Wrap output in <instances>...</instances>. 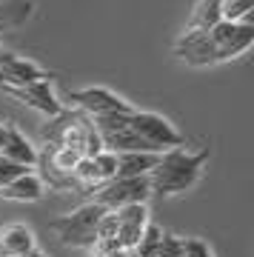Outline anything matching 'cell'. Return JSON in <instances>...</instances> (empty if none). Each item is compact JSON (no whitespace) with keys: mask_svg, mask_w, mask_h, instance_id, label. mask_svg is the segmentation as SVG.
Here are the masks:
<instances>
[{"mask_svg":"<svg viewBox=\"0 0 254 257\" xmlns=\"http://www.w3.org/2000/svg\"><path fill=\"white\" fill-rule=\"evenodd\" d=\"M183 257H214L211 246L200 237H183Z\"/></svg>","mask_w":254,"mask_h":257,"instance_id":"44dd1931","label":"cell"},{"mask_svg":"<svg viewBox=\"0 0 254 257\" xmlns=\"http://www.w3.org/2000/svg\"><path fill=\"white\" fill-rule=\"evenodd\" d=\"M174 57L183 60L186 66H197V69L200 66L226 63L211 29H186L174 43Z\"/></svg>","mask_w":254,"mask_h":257,"instance_id":"8992f818","label":"cell"},{"mask_svg":"<svg viewBox=\"0 0 254 257\" xmlns=\"http://www.w3.org/2000/svg\"><path fill=\"white\" fill-rule=\"evenodd\" d=\"M69 100L83 111V114H89V117H103V114H126L132 111L120 94H114L111 89L106 86H86V89H72V92L66 94Z\"/></svg>","mask_w":254,"mask_h":257,"instance_id":"52a82bcc","label":"cell"},{"mask_svg":"<svg viewBox=\"0 0 254 257\" xmlns=\"http://www.w3.org/2000/svg\"><path fill=\"white\" fill-rule=\"evenodd\" d=\"M40 138L49 146H69L77 149L83 157H94L97 152H103L100 135L89 114L83 111H60L57 117H49L46 126L40 128Z\"/></svg>","mask_w":254,"mask_h":257,"instance_id":"7a4b0ae2","label":"cell"},{"mask_svg":"<svg viewBox=\"0 0 254 257\" xmlns=\"http://www.w3.org/2000/svg\"><path fill=\"white\" fill-rule=\"evenodd\" d=\"M23 257H46V254L40 251V248H35V251H29V254H23Z\"/></svg>","mask_w":254,"mask_h":257,"instance_id":"cb8c5ba5","label":"cell"},{"mask_svg":"<svg viewBox=\"0 0 254 257\" xmlns=\"http://www.w3.org/2000/svg\"><path fill=\"white\" fill-rule=\"evenodd\" d=\"M206 163H209V149H200V152L169 149L149 172V192L157 197H174V194L189 192L200 183Z\"/></svg>","mask_w":254,"mask_h":257,"instance_id":"6da1fadb","label":"cell"},{"mask_svg":"<svg viewBox=\"0 0 254 257\" xmlns=\"http://www.w3.org/2000/svg\"><path fill=\"white\" fill-rule=\"evenodd\" d=\"M220 20L254 26V0H220Z\"/></svg>","mask_w":254,"mask_h":257,"instance_id":"e0dca14e","label":"cell"},{"mask_svg":"<svg viewBox=\"0 0 254 257\" xmlns=\"http://www.w3.org/2000/svg\"><path fill=\"white\" fill-rule=\"evenodd\" d=\"M160 240H163V229L157 223H149L143 231V237L137 240V246L132 248V257H157Z\"/></svg>","mask_w":254,"mask_h":257,"instance_id":"d6986e66","label":"cell"},{"mask_svg":"<svg viewBox=\"0 0 254 257\" xmlns=\"http://www.w3.org/2000/svg\"><path fill=\"white\" fill-rule=\"evenodd\" d=\"M152 197L149 192V177H114L109 183H103L94 189L91 203H97L100 209L117 211L123 206H135V203H146Z\"/></svg>","mask_w":254,"mask_h":257,"instance_id":"5b68a950","label":"cell"},{"mask_svg":"<svg viewBox=\"0 0 254 257\" xmlns=\"http://www.w3.org/2000/svg\"><path fill=\"white\" fill-rule=\"evenodd\" d=\"M6 94H12L15 100H20L23 106L35 111H43L49 117H57L63 111V103L57 100L55 89L49 80H37V83H29V86H20V89H3Z\"/></svg>","mask_w":254,"mask_h":257,"instance_id":"30bf717a","label":"cell"},{"mask_svg":"<svg viewBox=\"0 0 254 257\" xmlns=\"http://www.w3.org/2000/svg\"><path fill=\"white\" fill-rule=\"evenodd\" d=\"M43 194H46V183H43V177L35 175V172H26V175L15 177L12 183H6L0 189L3 200H15V203H37Z\"/></svg>","mask_w":254,"mask_h":257,"instance_id":"5bb4252c","label":"cell"},{"mask_svg":"<svg viewBox=\"0 0 254 257\" xmlns=\"http://www.w3.org/2000/svg\"><path fill=\"white\" fill-rule=\"evenodd\" d=\"M157 257H183V237H180V234L163 231V240H160Z\"/></svg>","mask_w":254,"mask_h":257,"instance_id":"ffe728a7","label":"cell"},{"mask_svg":"<svg viewBox=\"0 0 254 257\" xmlns=\"http://www.w3.org/2000/svg\"><path fill=\"white\" fill-rule=\"evenodd\" d=\"M91 257H132V251H126V248H111V251H100V254H91Z\"/></svg>","mask_w":254,"mask_h":257,"instance_id":"603a6c76","label":"cell"},{"mask_svg":"<svg viewBox=\"0 0 254 257\" xmlns=\"http://www.w3.org/2000/svg\"><path fill=\"white\" fill-rule=\"evenodd\" d=\"M157 160H160V155H155V152H123V155H117V175L114 177H149Z\"/></svg>","mask_w":254,"mask_h":257,"instance_id":"9a60e30c","label":"cell"},{"mask_svg":"<svg viewBox=\"0 0 254 257\" xmlns=\"http://www.w3.org/2000/svg\"><path fill=\"white\" fill-rule=\"evenodd\" d=\"M106 214V209H100L97 203H83L69 214H60L55 220H49V229L57 237L60 246L69 248H91L94 237H97V223Z\"/></svg>","mask_w":254,"mask_h":257,"instance_id":"3957f363","label":"cell"},{"mask_svg":"<svg viewBox=\"0 0 254 257\" xmlns=\"http://www.w3.org/2000/svg\"><path fill=\"white\" fill-rule=\"evenodd\" d=\"M211 35L217 40L226 63L240 55H245L254 43V26H248V23H223L220 20L217 26H211Z\"/></svg>","mask_w":254,"mask_h":257,"instance_id":"9c48e42d","label":"cell"},{"mask_svg":"<svg viewBox=\"0 0 254 257\" xmlns=\"http://www.w3.org/2000/svg\"><path fill=\"white\" fill-rule=\"evenodd\" d=\"M37 248L35 231L26 223H9L0 229V257H23Z\"/></svg>","mask_w":254,"mask_h":257,"instance_id":"4fadbf2b","label":"cell"},{"mask_svg":"<svg viewBox=\"0 0 254 257\" xmlns=\"http://www.w3.org/2000/svg\"><path fill=\"white\" fill-rule=\"evenodd\" d=\"M132 128H135L140 140L149 143L152 152L157 155H163L169 149H183L186 146V138H183V132H177L169 117L163 114H157V111H132Z\"/></svg>","mask_w":254,"mask_h":257,"instance_id":"277c9868","label":"cell"},{"mask_svg":"<svg viewBox=\"0 0 254 257\" xmlns=\"http://www.w3.org/2000/svg\"><path fill=\"white\" fill-rule=\"evenodd\" d=\"M91 169H94V189L103 183H109L117 175V155L103 149V152H97V155L91 157Z\"/></svg>","mask_w":254,"mask_h":257,"instance_id":"ac0fdd59","label":"cell"},{"mask_svg":"<svg viewBox=\"0 0 254 257\" xmlns=\"http://www.w3.org/2000/svg\"><path fill=\"white\" fill-rule=\"evenodd\" d=\"M37 80H49V74L35 60L20 57L15 52H0V89H20Z\"/></svg>","mask_w":254,"mask_h":257,"instance_id":"ba28073f","label":"cell"},{"mask_svg":"<svg viewBox=\"0 0 254 257\" xmlns=\"http://www.w3.org/2000/svg\"><path fill=\"white\" fill-rule=\"evenodd\" d=\"M220 23V0H197L186 29H211Z\"/></svg>","mask_w":254,"mask_h":257,"instance_id":"2e32d148","label":"cell"},{"mask_svg":"<svg viewBox=\"0 0 254 257\" xmlns=\"http://www.w3.org/2000/svg\"><path fill=\"white\" fill-rule=\"evenodd\" d=\"M114 223H117V240L120 246L132 251L137 246V240L143 237L146 226L152 223L149 217V206L146 203H135V206H123V209L114 211Z\"/></svg>","mask_w":254,"mask_h":257,"instance_id":"8fae6325","label":"cell"},{"mask_svg":"<svg viewBox=\"0 0 254 257\" xmlns=\"http://www.w3.org/2000/svg\"><path fill=\"white\" fill-rule=\"evenodd\" d=\"M29 169L26 166H18V163H12V160H6V157L0 155V189L6 183H12L15 177H20V175H26Z\"/></svg>","mask_w":254,"mask_h":257,"instance_id":"7402d4cb","label":"cell"},{"mask_svg":"<svg viewBox=\"0 0 254 257\" xmlns=\"http://www.w3.org/2000/svg\"><path fill=\"white\" fill-rule=\"evenodd\" d=\"M0 155L6 157V160H12V163L18 166H26V169H32V166L37 163V152L35 146L26 140V135L20 132L12 120H6V132H3V143H0Z\"/></svg>","mask_w":254,"mask_h":257,"instance_id":"7c38bea8","label":"cell"}]
</instances>
